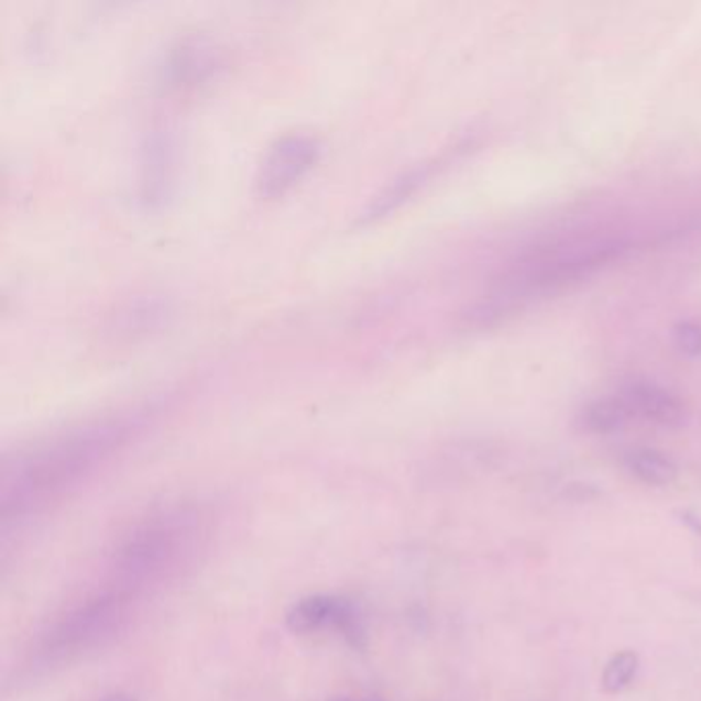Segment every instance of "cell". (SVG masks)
I'll return each instance as SVG.
<instances>
[{
	"instance_id": "cell-4",
	"label": "cell",
	"mask_w": 701,
	"mask_h": 701,
	"mask_svg": "<svg viewBox=\"0 0 701 701\" xmlns=\"http://www.w3.org/2000/svg\"><path fill=\"white\" fill-rule=\"evenodd\" d=\"M622 399L632 414H638L662 428H681L687 424L686 404L653 381H632L625 387Z\"/></svg>"
},
{
	"instance_id": "cell-10",
	"label": "cell",
	"mask_w": 701,
	"mask_h": 701,
	"mask_svg": "<svg viewBox=\"0 0 701 701\" xmlns=\"http://www.w3.org/2000/svg\"><path fill=\"white\" fill-rule=\"evenodd\" d=\"M632 409L627 407L624 399L620 397H607V399H596L582 412V426L592 435H613L622 430L625 421L629 420Z\"/></svg>"
},
{
	"instance_id": "cell-9",
	"label": "cell",
	"mask_w": 701,
	"mask_h": 701,
	"mask_svg": "<svg viewBox=\"0 0 701 701\" xmlns=\"http://www.w3.org/2000/svg\"><path fill=\"white\" fill-rule=\"evenodd\" d=\"M624 463L627 471L634 478H638L639 482L656 488L670 485L679 475L675 461L655 449H632L625 454Z\"/></svg>"
},
{
	"instance_id": "cell-14",
	"label": "cell",
	"mask_w": 701,
	"mask_h": 701,
	"mask_svg": "<svg viewBox=\"0 0 701 701\" xmlns=\"http://www.w3.org/2000/svg\"><path fill=\"white\" fill-rule=\"evenodd\" d=\"M369 701H379V700H369Z\"/></svg>"
},
{
	"instance_id": "cell-11",
	"label": "cell",
	"mask_w": 701,
	"mask_h": 701,
	"mask_svg": "<svg viewBox=\"0 0 701 701\" xmlns=\"http://www.w3.org/2000/svg\"><path fill=\"white\" fill-rule=\"evenodd\" d=\"M638 655L632 650H624V653L611 656V660L603 669V677H601L603 691L605 693L624 691L625 687L634 681V677L638 672Z\"/></svg>"
},
{
	"instance_id": "cell-6",
	"label": "cell",
	"mask_w": 701,
	"mask_h": 701,
	"mask_svg": "<svg viewBox=\"0 0 701 701\" xmlns=\"http://www.w3.org/2000/svg\"><path fill=\"white\" fill-rule=\"evenodd\" d=\"M219 47L206 37H187L173 47L167 61V78L172 85H198L220 66Z\"/></svg>"
},
{
	"instance_id": "cell-2",
	"label": "cell",
	"mask_w": 701,
	"mask_h": 701,
	"mask_svg": "<svg viewBox=\"0 0 701 701\" xmlns=\"http://www.w3.org/2000/svg\"><path fill=\"white\" fill-rule=\"evenodd\" d=\"M321 156V141L313 134H288L276 142L258 173V191L264 198L286 194Z\"/></svg>"
},
{
	"instance_id": "cell-8",
	"label": "cell",
	"mask_w": 701,
	"mask_h": 701,
	"mask_svg": "<svg viewBox=\"0 0 701 701\" xmlns=\"http://www.w3.org/2000/svg\"><path fill=\"white\" fill-rule=\"evenodd\" d=\"M352 605L343 599L315 594L298 601L295 607L286 615V625L295 634H307L313 629H319L321 625H342L343 620L350 615Z\"/></svg>"
},
{
	"instance_id": "cell-5",
	"label": "cell",
	"mask_w": 701,
	"mask_h": 701,
	"mask_svg": "<svg viewBox=\"0 0 701 701\" xmlns=\"http://www.w3.org/2000/svg\"><path fill=\"white\" fill-rule=\"evenodd\" d=\"M173 142L165 132H153L142 149L141 200L156 206L169 196L173 179Z\"/></svg>"
},
{
	"instance_id": "cell-15",
	"label": "cell",
	"mask_w": 701,
	"mask_h": 701,
	"mask_svg": "<svg viewBox=\"0 0 701 701\" xmlns=\"http://www.w3.org/2000/svg\"><path fill=\"white\" fill-rule=\"evenodd\" d=\"M336 701H343V700H336Z\"/></svg>"
},
{
	"instance_id": "cell-3",
	"label": "cell",
	"mask_w": 701,
	"mask_h": 701,
	"mask_svg": "<svg viewBox=\"0 0 701 701\" xmlns=\"http://www.w3.org/2000/svg\"><path fill=\"white\" fill-rule=\"evenodd\" d=\"M169 319L172 303L165 296H132L111 313L106 331L116 342H139L165 329Z\"/></svg>"
},
{
	"instance_id": "cell-7",
	"label": "cell",
	"mask_w": 701,
	"mask_h": 701,
	"mask_svg": "<svg viewBox=\"0 0 701 701\" xmlns=\"http://www.w3.org/2000/svg\"><path fill=\"white\" fill-rule=\"evenodd\" d=\"M437 169L438 161H428L395 177L390 186L383 187V191H379L362 210L360 222H371L390 215L391 210H397L402 204L407 202L412 196H416L421 187L430 182V177L437 173Z\"/></svg>"
},
{
	"instance_id": "cell-13",
	"label": "cell",
	"mask_w": 701,
	"mask_h": 701,
	"mask_svg": "<svg viewBox=\"0 0 701 701\" xmlns=\"http://www.w3.org/2000/svg\"><path fill=\"white\" fill-rule=\"evenodd\" d=\"M101 701H134L132 698H128L124 693H113V695H108V698H103Z\"/></svg>"
},
{
	"instance_id": "cell-12",
	"label": "cell",
	"mask_w": 701,
	"mask_h": 701,
	"mask_svg": "<svg viewBox=\"0 0 701 701\" xmlns=\"http://www.w3.org/2000/svg\"><path fill=\"white\" fill-rule=\"evenodd\" d=\"M675 346L686 357H691V359L701 357V324H698V321H681L675 328Z\"/></svg>"
},
{
	"instance_id": "cell-1",
	"label": "cell",
	"mask_w": 701,
	"mask_h": 701,
	"mask_svg": "<svg viewBox=\"0 0 701 701\" xmlns=\"http://www.w3.org/2000/svg\"><path fill=\"white\" fill-rule=\"evenodd\" d=\"M627 250L629 241L625 237L568 239L541 248L511 265L492 284L490 293L465 313V321L473 328L494 326L530 300L560 293L589 278L596 270L620 260Z\"/></svg>"
}]
</instances>
